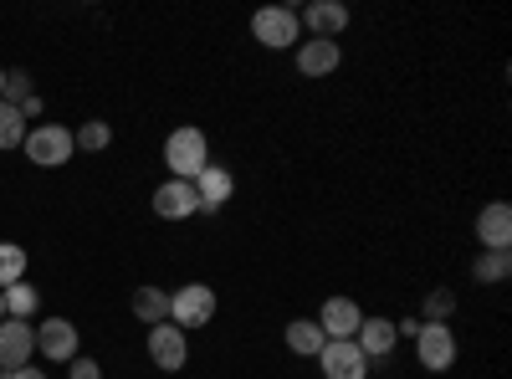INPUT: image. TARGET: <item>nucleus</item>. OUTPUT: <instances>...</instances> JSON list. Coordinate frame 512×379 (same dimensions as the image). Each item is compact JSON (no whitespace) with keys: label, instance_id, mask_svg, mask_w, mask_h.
Here are the masks:
<instances>
[{"label":"nucleus","instance_id":"1","mask_svg":"<svg viewBox=\"0 0 512 379\" xmlns=\"http://www.w3.org/2000/svg\"><path fill=\"white\" fill-rule=\"evenodd\" d=\"M164 164H169V180H195L210 164V139L195 123H185V129H175L164 139Z\"/></svg>","mask_w":512,"mask_h":379},{"label":"nucleus","instance_id":"2","mask_svg":"<svg viewBox=\"0 0 512 379\" xmlns=\"http://www.w3.org/2000/svg\"><path fill=\"white\" fill-rule=\"evenodd\" d=\"M221 298H216V287H205V282H185L180 292H169V323L175 328H205L210 318H216Z\"/></svg>","mask_w":512,"mask_h":379},{"label":"nucleus","instance_id":"3","mask_svg":"<svg viewBox=\"0 0 512 379\" xmlns=\"http://www.w3.org/2000/svg\"><path fill=\"white\" fill-rule=\"evenodd\" d=\"M26 159L36 164V170H57V164L72 159V129H62V123H36V129H26Z\"/></svg>","mask_w":512,"mask_h":379},{"label":"nucleus","instance_id":"4","mask_svg":"<svg viewBox=\"0 0 512 379\" xmlns=\"http://www.w3.org/2000/svg\"><path fill=\"white\" fill-rule=\"evenodd\" d=\"M251 36L262 41L267 52H287L303 41V26H297V11H287V6H262L251 16Z\"/></svg>","mask_w":512,"mask_h":379},{"label":"nucleus","instance_id":"5","mask_svg":"<svg viewBox=\"0 0 512 379\" xmlns=\"http://www.w3.org/2000/svg\"><path fill=\"white\" fill-rule=\"evenodd\" d=\"M415 359H420V369L446 374V369L456 364V333H451V323H420V333H415Z\"/></svg>","mask_w":512,"mask_h":379},{"label":"nucleus","instance_id":"6","mask_svg":"<svg viewBox=\"0 0 512 379\" xmlns=\"http://www.w3.org/2000/svg\"><path fill=\"white\" fill-rule=\"evenodd\" d=\"M149 359H154V369H164V374H180L185 359H190V333L175 328V323H154V328H149Z\"/></svg>","mask_w":512,"mask_h":379},{"label":"nucleus","instance_id":"7","mask_svg":"<svg viewBox=\"0 0 512 379\" xmlns=\"http://www.w3.org/2000/svg\"><path fill=\"white\" fill-rule=\"evenodd\" d=\"M318 369L323 379H369V359L354 339H328L318 349Z\"/></svg>","mask_w":512,"mask_h":379},{"label":"nucleus","instance_id":"8","mask_svg":"<svg viewBox=\"0 0 512 379\" xmlns=\"http://www.w3.org/2000/svg\"><path fill=\"white\" fill-rule=\"evenodd\" d=\"M82 339H77V328H72V318H41L36 323V354L41 359H52V364H72L82 349H77Z\"/></svg>","mask_w":512,"mask_h":379},{"label":"nucleus","instance_id":"9","mask_svg":"<svg viewBox=\"0 0 512 379\" xmlns=\"http://www.w3.org/2000/svg\"><path fill=\"white\" fill-rule=\"evenodd\" d=\"M31 354H36V328L21 323V318L0 323V369H6V374H11V369H26Z\"/></svg>","mask_w":512,"mask_h":379},{"label":"nucleus","instance_id":"10","mask_svg":"<svg viewBox=\"0 0 512 379\" xmlns=\"http://www.w3.org/2000/svg\"><path fill=\"white\" fill-rule=\"evenodd\" d=\"M195 210H200V200H195V185L190 180H164L154 190V216L159 221H190Z\"/></svg>","mask_w":512,"mask_h":379},{"label":"nucleus","instance_id":"11","mask_svg":"<svg viewBox=\"0 0 512 379\" xmlns=\"http://www.w3.org/2000/svg\"><path fill=\"white\" fill-rule=\"evenodd\" d=\"M477 241H482V251H512V205H507V200L482 205V216H477Z\"/></svg>","mask_w":512,"mask_h":379},{"label":"nucleus","instance_id":"12","mask_svg":"<svg viewBox=\"0 0 512 379\" xmlns=\"http://www.w3.org/2000/svg\"><path fill=\"white\" fill-rule=\"evenodd\" d=\"M297 26H303L308 36H323V41H333L338 31L349 26V6H344V0H313L308 11H297Z\"/></svg>","mask_w":512,"mask_h":379},{"label":"nucleus","instance_id":"13","mask_svg":"<svg viewBox=\"0 0 512 379\" xmlns=\"http://www.w3.org/2000/svg\"><path fill=\"white\" fill-rule=\"evenodd\" d=\"M190 185H195V200H200L205 216H210V210H221V205L236 195V175L226 170V164H205V170H200Z\"/></svg>","mask_w":512,"mask_h":379},{"label":"nucleus","instance_id":"14","mask_svg":"<svg viewBox=\"0 0 512 379\" xmlns=\"http://www.w3.org/2000/svg\"><path fill=\"white\" fill-rule=\"evenodd\" d=\"M359 323H364V313H359V303H354V298H328V303H323V313H318L323 339H354Z\"/></svg>","mask_w":512,"mask_h":379},{"label":"nucleus","instance_id":"15","mask_svg":"<svg viewBox=\"0 0 512 379\" xmlns=\"http://www.w3.org/2000/svg\"><path fill=\"white\" fill-rule=\"evenodd\" d=\"M338 62H344V52H338V41H323V36L297 41V72H303V77H328Z\"/></svg>","mask_w":512,"mask_h":379},{"label":"nucleus","instance_id":"16","mask_svg":"<svg viewBox=\"0 0 512 379\" xmlns=\"http://www.w3.org/2000/svg\"><path fill=\"white\" fill-rule=\"evenodd\" d=\"M354 344L364 349V359H369V364H374V359H384V354H395V344H400L395 318H369V313H364V323H359V333H354Z\"/></svg>","mask_w":512,"mask_h":379},{"label":"nucleus","instance_id":"17","mask_svg":"<svg viewBox=\"0 0 512 379\" xmlns=\"http://www.w3.org/2000/svg\"><path fill=\"white\" fill-rule=\"evenodd\" d=\"M323 344H328V339H323L318 318H292V323H287V349H292V354L318 359V349H323Z\"/></svg>","mask_w":512,"mask_h":379},{"label":"nucleus","instance_id":"18","mask_svg":"<svg viewBox=\"0 0 512 379\" xmlns=\"http://www.w3.org/2000/svg\"><path fill=\"white\" fill-rule=\"evenodd\" d=\"M128 308H134V318H139L144 328H154V323H169V292H164V287H139V292H134V303H128Z\"/></svg>","mask_w":512,"mask_h":379},{"label":"nucleus","instance_id":"19","mask_svg":"<svg viewBox=\"0 0 512 379\" xmlns=\"http://www.w3.org/2000/svg\"><path fill=\"white\" fill-rule=\"evenodd\" d=\"M0 298H6V318H21V323H31L36 308H41V292H36L26 277L11 282V287H0Z\"/></svg>","mask_w":512,"mask_h":379},{"label":"nucleus","instance_id":"20","mask_svg":"<svg viewBox=\"0 0 512 379\" xmlns=\"http://www.w3.org/2000/svg\"><path fill=\"white\" fill-rule=\"evenodd\" d=\"M472 277L477 282H507L512 277V251H477Z\"/></svg>","mask_w":512,"mask_h":379},{"label":"nucleus","instance_id":"21","mask_svg":"<svg viewBox=\"0 0 512 379\" xmlns=\"http://www.w3.org/2000/svg\"><path fill=\"white\" fill-rule=\"evenodd\" d=\"M451 313H456V292L451 287H431V292H425L420 323H451Z\"/></svg>","mask_w":512,"mask_h":379},{"label":"nucleus","instance_id":"22","mask_svg":"<svg viewBox=\"0 0 512 379\" xmlns=\"http://www.w3.org/2000/svg\"><path fill=\"white\" fill-rule=\"evenodd\" d=\"M26 277V246L16 241H0V287H11Z\"/></svg>","mask_w":512,"mask_h":379},{"label":"nucleus","instance_id":"23","mask_svg":"<svg viewBox=\"0 0 512 379\" xmlns=\"http://www.w3.org/2000/svg\"><path fill=\"white\" fill-rule=\"evenodd\" d=\"M21 144H26V118H21V108L0 103V149H21Z\"/></svg>","mask_w":512,"mask_h":379},{"label":"nucleus","instance_id":"24","mask_svg":"<svg viewBox=\"0 0 512 379\" xmlns=\"http://www.w3.org/2000/svg\"><path fill=\"white\" fill-rule=\"evenodd\" d=\"M72 144H77V149H88V154H98V149L113 144V129H108L103 118H88V123H82V129L72 134Z\"/></svg>","mask_w":512,"mask_h":379},{"label":"nucleus","instance_id":"25","mask_svg":"<svg viewBox=\"0 0 512 379\" xmlns=\"http://www.w3.org/2000/svg\"><path fill=\"white\" fill-rule=\"evenodd\" d=\"M26 98H31V72H6V98H0V103L21 108Z\"/></svg>","mask_w":512,"mask_h":379},{"label":"nucleus","instance_id":"26","mask_svg":"<svg viewBox=\"0 0 512 379\" xmlns=\"http://www.w3.org/2000/svg\"><path fill=\"white\" fill-rule=\"evenodd\" d=\"M67 379H103V364H98V359H88V354H77V359H72V369H67Z\"/></svg>","mask_w":512,"mask_h":379},{"label":"nucleus","instance_id":"27","mask_svg":"<svg viewBox=\"0 0 512 379\" xmlns=\"http://www.w3.org/2000/svg\"><path fill=\"white\" fill-rule=\"evenodd\" d=\"M41 108H47V103H41V98H36V93H31V98H26V103H21V118H26V123H31V118H41Z\"/></svg>","mask_w":512,"mask_h":379},{"label":"nucleus","instance_id":"28","mask_svg":"<svg viewBox=\"0 0 512 379\" xmlns=\"http://www.w3.org/2000/svg\"><path fill=\"white\" fill-rule=\"evenodd\" d=\"M395 333H400V339H415V333H420V318H400Z\"/></svg>","mask_w":512,"mask_h":379},{"label":"nucleus","instance_id":"29","mask_svg":"<svg viewBox=\"0 0 512 379\" xmlns=\"http://www.w3.org/2000/svg\"><path fill=\"white\" fill-rule=\"evenodd\" d=\"M6 379H47V369H31V364H26V369H11Z\"/></svg>","mask_w":512,"mask_h":379},{"label":"nucleus","instance_id":"30","mask_svg":"<svg viewBox=\"0 0 512 379\" xmlns=\"http://www.w3.org/2000/svg\"><path fill=\"white\" fill-rule=\"evenodd\" d=\"M0 98H6V67H0Z\"/></svg>","mask_w":512,"mask_h":379},{"label":"nucleus","instance_id":"31","mask_svg":"<svg viewBox=\"0 0 512 379\" xmlns=\"http://www.w3.org/2000/svg\"><path fill=\"white\" fill-rule=\"evenodd\" d=\"M0 323H6V298H0Z\"/></svg>","mask_w":512,"mask_h":379},{"label":"nucleus","instance_id":"32","mask_svg":"<svg viewBox=\"0 0 512 379\" xmlns=\"http://www.w3.org/2000/svg\"><path fill=\"white\" fill-rule=\"evenodd\" d=\"M0 379H6V369H0Z\"/></svg>","mask_w":512,"mask_h":379}]
</instances>
